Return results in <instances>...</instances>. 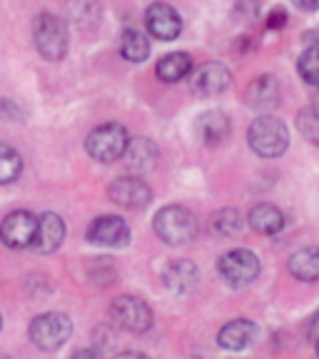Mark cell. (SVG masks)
I'll return each mask as SVG.
<instances>
[{
    "label": "cell",
    "instance_id": "8fae6325",
    "mask_svg": "<svg viewBox=\"0 0 319 359\" xmlns=\"http://www.w3.org/2000/svg\"><path fill=\"white\" fill-rule=\"evenodd\" d=\"M232 75L230 70L222 65V62H205L192 73L190 88L195 95L210 97V95H219L222 90H227Z\"/></svg>",
    "mask_w": 319,
    "mask_h": 359
},
{
    "label": "cell",
    "instance_id": "4316f807",
    "mask_svg": "<svg viewBox=\"0 0 319 359\" xmlns=\"http://www.w3.org/2000/svg\"><path fill=\"white\" fill-rule=\"evenodd\" d=\"M287 22V13L282 11V8H275V11H272V15H269V28H282V25H285Z\"/></svg>",
    "mask_w": 319,
    "mask_h": 359
},
{
    "label": "cell",
    "instance_id": "7a4b0ae2",
    "mask_svg": "<svg viewBox=\"0 0 319 359\" xmlns=\"http://www.w3.org/2000/svg\"><path fill=\"white\" fill-rule=\"evenodd\" d=\"M247 140L259 157H280L290 145V130L272 115H259L247 130Z\"/></svg>",
    "mask_w": 319,
    "mask_h": 359
},
{
    "label": "cell",
    "instance_id": "cb8c5ba5",
    "mask_svg": "<svg viewBox=\"0 0 319 359\" xmlns=\"http://www.w3.org/2000/svg\"><path fill=\"white\" fill-rule=\"evenodd\" d=\"M297 70L304 78V83L319 85V45H309L307 50L299 55Z\"/></svg>",
    "mask_w": 319,
    "mask_h": 359
},
{
    "label": "cell",
    "instance_id": "6da1fadb",
    "mask_svg": "<svg viewBox=\"0 0 319 359\" xmlns=\"http://www.w3.org/2000/svg\"><path fill=\"white\" fill-rule=\"evenodd\" d=\"M152 227L168 245H187L197 235V217L182 205H168L155 215Z\"/></svg>",
    "mask_w": 319,
    "mask_h": 359
},
{
    "label": "cell",
    "instance_id": "83f0119b",
    "mask_svg": "<svg viewBox=\"0 0 319 359\" xmlns=\"http://www.w3.org/2000/svg\"><path fill=\"white\" fill-rule=\"evenodd\" d=\"M73 359H102L97 349H80V352L73 354Z\"/></svg>",
    "mask_w": 319,
    "mask_h": 359
},
{
    "label": "cell",
    "instance_id": "603a6c76",
    "mask_svg": "<svg viewBox=\"0 0 319 359\" xmlns=\"http://www.w3.org/2000/svg\"><path fill=\"white\" fill-rule=\"evenodd\" d=\"M22 172V157L15 147L0 142V185H11Z\"/></svg>",
    "mask_w": 319,
    "mask_h": 359
},
{
    "label": "cell",
    "instance_id": "d6986e66",
    "mask_svg": "<svg viewBox=\"0 0 319 359\" xmlns=\"http://www.w3.org/2000/svg\"><path fill=\"white\" fill-rule=\"evenodd\" d=\"M290 272L302 282H319V247H304L292 255Z\"/></svg>",
    "mask_w": 319,
    "mask_h": 359
},
{
    "label": "cell",
    "instance_id": "9a60e30c",
    "mask_svg": "<svg viewBox=\"0 0 319 359\" xmlns=\"http://www.w3.org/2000/svg\"><path fill=\"white\" fill-rule=\"evenodd\" d=\"M245 100L252 110L259 112L275 110L277 102H280V83L272 75H259V78H254L250 83V88L245 93Z\"/></svg>",
    "mask_w": 319,
    "mask_h": 359
},
{
    "label": "cell",
    "instance_id": "ffe728a7",
    "mask_svg": "<svg viewBox=\"0 0 319 359\" xmlns=\"http://www.w3.org/2000/svg\"><path fill=\"white\" fill-rule=\"evenodd\" d=\"M250 227L254 232H259V235H277L285 227V215L275 205L262 202V205L252 208V212H250Z\"/></svg>",
    "mask_w": 319,
    "mask_h": 359
},
{
    "label": "cell",
    "instance_id": "52a82bcc",
    "mask_svg": "<svg viewBox=\"0 0 319 359\" xmlns=\"http://www.w3.org/2000/svg\"><path fill=\"white\" fill-rule=\"evenodd\" d=\"M110 317L118 327H123V330H128V332H135V334L147 332L152 327V309L147 307V302H142L140 297H130V294L112 299Z\"/></svg>",
    "mask_w": 319,
    "mask_h": 359
},
{
    "label": "cell",
    "instance_id": "8992f818",
    "mask_svg": "<svg viewBox=\"0 0 319 359\" xmlns=\"http://www.w3.org/2000/svg\"><path fill=\"white\" fill-rule=\"evenodd\" d=\"M217 272L230 287H247L252 285L259 275V257L252 250H245V247H237L224 252L217 262Z\"/></svg>",
    "mask_w": 319,
    "mask_h": 359
},
{
    "label": "cell",
    "instance_id": "484cf974",
    "mask_svg": "<svg viewBox=\"0 0 319 359\" xmlns=\"http://www.w3.org/2000/svg\"><path fill=\"white\" fill-rule=\"evenodd\" d=\"M297 125H299V130H302V135L307 137V140H312L319 145V112L314 110V107H307V110L299 112Z\"/></svg>",
    "mask_w": 319,
    "mask_h": 359
},
{
    "label": "cell",
    "instance_id": "e0dca14e",
    "mask_svg": "<svg viewBox=\"0 0 319 359\" xmlns=\"http://www.w3.org/2000/svg\"><path fill=\"white\" fill-rule=\"evenodd\" d=\"M123 157H125V165H128L133 172L142 175V172H150L157 165V160H160V147H157L150 137H135V140H130Z\"/></svg>",
    "mask_w": 319,
    "mask_h": 359
},
{
    "label": "cell",
    "instance_id": "5b68a950",
    "mask_svg": "<svg viewBox=\"0 0 319 359\" xmlns=\"http://www.w3.org/2000/svg\"><path fill=\"white\" fill-rule=\"evenodd\" d=\"M128 145H130L128 130L118 123L100 125L85 140V150L97 163H115V160H120L125 155V150H128Z\"/></svg>",
    "mask_w": 319,
    "mask_h": 359
},
{
    "label": "cell",
    "instance_id": "d6a6232c",
    "mask_svg": "<svg viewBox=\"0 0 319 359\" xmlns=\"http://www.w3.org/2000/svg\"><path fill=\"white\" fill-rule=\"evenodd\" d=\"M0 327H3V317H0Z\"/></svg>",
    "mask_w": 319,
    "mask_h": 359
},
{
    "label": "cell",
    "instance_id": "ba28073f",
    "mask_svg": "<svg viewBox=\"0 0 319 359\" xmlns=\"http://www.w3.org/2000/svg\"><path fill=\"white\" fill-rule=\"evenodd\" d=\"M35 232H38V217L28 210H15L0 224V240L11 250L33 247Z\"/></svg>",
    "mask_w": 319,
    "mask_h": 359
},
{
    "label": "cell",
    "instance_id": "3957f363",
    "mask_svg": "<svg viewBox=\"0 0 319 359\" xmlns=\"http://www.w3.org/2000/svg\"><path fill=\"white\" fill-rule=\"evenodd\" d=\"M73 334V322L62 312H45L38 314L28 327L30 342L43 352H55Z\"/></svg>",
    "mask_w": 319,
    "mask_h": 359
},
{
    "label": "cell",
    "instance_id": "30bf717a",
    "mask_svg": "<svg viewBox=\"0 0 319 359\" xmlns=\"http://www.w3.org/2000/svg\"><path fill=\"white\" fill-rule=\"evenodd\" d=\"M88 240L100 247H125L130 242V227L115 215H102L88 227Z\"/></svg>",
    "mask_w": 319,
    "mask_h": 359
},
{
    "label": "cell",
    "instance_id": "d4e9b609",
    "mask_svg": "<svg viewBox=\"0 0 319 359\" xmlns=\"http://www.w3.org/2000/svg\"><path fill=\"white\" fill-rule=\"evenodd\" d=\"M212 230L219 232V235H237V232L242 230V217L240 212H235V210H222V212L215 215L212 219Z\"/></svg>",
    "mask_w": 319,
    "mask_h": 359
},
{
    "label": "cell",
    "instance_id": "44dd1931",
    "mask_svg": "<svg viewBox=\"0 0 319 359\" xmlns=\"http://www.w3.org/2000/svg\"><path fill=\"white\" fill-rule=\"evenodd\" d=\"M192 70V57L187 53H170L163 60L157 62V78L163 83H179L182 78H187Z\"/></svg>",
    "mask_w": 319,
    "mask_h": 359
},
{
    "label": "cell",
    "instance_id": "1f68e13d",
    "mask_svg": "<svg viewBox=\"0 0 319 359\" xmlns=\"http://www.w3.org/2000/svg\"><path fill=\"white\" fill-rule=\"evenodd\" d=\"M317 357H319V337H317Z\"/></svg>",
    "mask_w": 319,
    "mask_h": 359
},
{
    "label": "cell",
    "instance_id": "9c48e42d",
    "mask_svg": "<svg viewBox=\"0 0 319 359\" xmlns=\"http://www.w3.org/2000/svg\"><path fill=\"white\" fill-rule=\"evenodd\" d=\"M107 195L115 205L125 210H142L150 205L152 190L147 187L145 180L140 177H118L112 180L110 187H107Z\"/></svg>",
    "mask_w": 319,
    "mask_h": 359
},
{
    "label": "cell",
    "instance_id": "4dcf8cb0",
    "mask_svg": "<svg viewBox=\"0 0 319 359\" xmlns=\"http://www.w3.org/2000/svg\"><path fill=\"white\" fill-rule=\"evenodd\" d=\"M314 110L319 112V93H317V97H314Z\"/></svg>",
    "mask_w": 319,
    "mask_h": 359
},
{
    "label": "cell",
    "instance_id": "ac0fdd59",
    "mask_svg": "<svg viewBox=\"0 0 319 359\" xmlns=\"http://www.w3.org/2000/svg\"><path fill=\"white\" fill-rule=\"evenodd\" d=\"M197 135L205 145H219L230 135V120L219 110H208L197 118Z\"/></svg>",
    "mask_w": 319,
    "mask_h": 359
},
{
    "label": "cell",
    "instance_id": "5bb4252c",
    "mask_svg": "<svg viewBox=\"0 0 319 359\" xmlns=\"http://www.w3.org/2000/svg\"><path fill=\"white\" fill-rule=\"evenodd\" d=\"M259 337V327L250 320H232L219 330L217 342L219 347L230 349V352H240V349H247L250 344L257 342Z\"/></svg>",
    "mask_w": 319,
    "mask_h": 359
},
{
    "label": "cell",
    "instance_id": "4fadbf2b",
    "mask_svg": "<svg viewBox=\"0 0 319 359\" xmlns=\"http://www.w3.org/2000/svg\"><path fill=\"white\" fill-rule=\"evenodd\" d=\"M65 240V222H62L60 215L55 212H45L38 217V232H35L33 250L40 255H50L55 252L57 247Z\"/></svg>",
    "mask_w": 319,
    "mask_h": 359
},
{
    "label": "cell",
    "instance_id": "2e32d148",
    "mask_svg": "<svg viewBox=\"0 0 319 359\" xmlns=\"http://www.w3.org/2000/svg\"><path fill=\"white\" fill-rule=\"evenodd\" d=\"M165 285L175 294H190L200 285V269L190 259H175L165 267Z\"/></svg>",
    "mask_w": 319,
    "mask_h": 359
},
{
    "label": "cell",
    "instance_id": "f1b7e54d",
    "mask_svg": "<svg viewBox=\"0 0 319 359\" xmlns=\"http://www.w3.org/2000/svg\"><path fill=\"white\" fill-rule=\"evenodd\" d=\"M292 3L302 11H319V0H292Z\"/></svg>",
    "mask_w": 319,
    "mask_h": 359
},
{
    "label": "cell",
    "instance_id": "7402d4cb",
    "mask_svg": "<svg viewBox=\"0 0 319 359\" xmlns=\"http://www.w3.org/2000/svg\"><path fill=\"white\" fill-rule=\"evenodd\" d=\"M120 53H123L125 60L142 62L150 55V40L140 30H125L123 38H120Z\"/></svg>",
    "mask_w": 319,
    "mask_h": 359
},
{
    "label": "cell",
    "instance_id": "f546056e",
    "mask_svg": "<svg viewBox=\"0 0 319 359\" xmlns=\"http://www.w3.org/2000/svg\"><path fill=\"white\" fill-rule=\"evenodd\" d=\"M112 359H150V357H145V354H140V352H120Z\"/></svg>",
    "mask_w": 319,
    "mask_h": 359
},
{
    "label": "cell",
    "instance_id": "7c38bea8",
    "mask_svg": "<svg viewBox=\"0 0 319 359\" xmlns=\"http://www.w3.org/2000/svg\"><path fill=\"white\" fill-rule=\"evenodd\" d=\"M145 25L152 38L157 40H175L179 35V30H182L179 13L172 6H168V3H155V6L147 8Z\"/></svg>",
    "mask_w": 319,
    "mask_h": 359
},
{
    "label": "cell",
    "instance_id": "277c9868",
    "mask_svg": "<svg viewBox=\"0 0 319 359\" xmlns=\"http://www.w3.org/2000/svg\"><path fill=\"white\" fill-rule=\"evenodd\" d=\"M33 38H35V48H38L40 55L53 62L62 60L67 53V45H70L67 25L60 18L50 15V13H40V15L35 18Z\"/></svg>",
    "mask_w": 319,
    "mask_h": 359
}]
</instances>
